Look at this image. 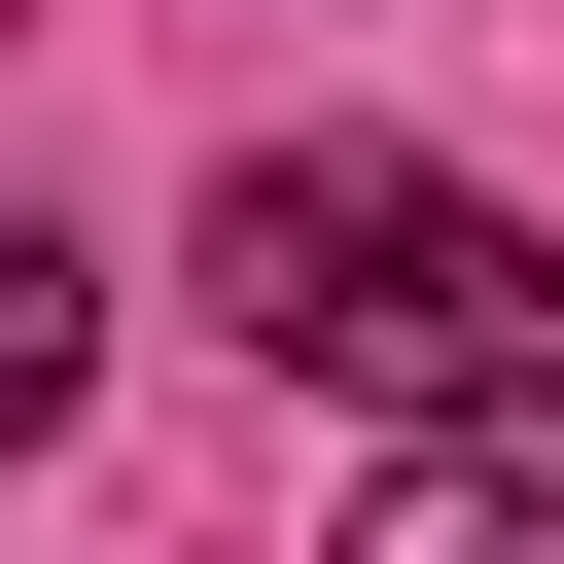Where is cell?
<instances>
[{"mask_svg":"<svg viewBox=\"0 0 564 564\" xmlns=\"http://www.w3.org/2000/svg\"><path fill=\"white\" fill-rule=\"evenodd\" d=\"M212 317L352 423H564V247L423 141H247L212 176Z\"/></svg>","mask_w":564,"mask_h":564,"instance_id":"cell-1","label":"cell"},{"mask_svg":"<svg viewBox=\"0 0 564 564\" xmlns=\"http://www.w3.org/2000/svg\"><path fill=\"white\" fill-rule=\"evenodd\" d=\"M70 352H106V282H70V247H35V212H0V458H35V423H70Z\"/></svg>","mask_w":564,"mask_h":564,"instance_id":"cell-3","label":"cell"},{"mask_svg":"<svg viewBox=\"0 0 564 564\" xmlns=\"http://www.w3.org/2000/svg\"><path fill=\"white\" fill-rule=\"evenodd\" d=\"M352 564H564V458H529V423H423V458L352 494Z\"/></svg>","mask_w":564,"mask_h":564,"instance_id":"cell-2","label":"cell"}]
</instances>
